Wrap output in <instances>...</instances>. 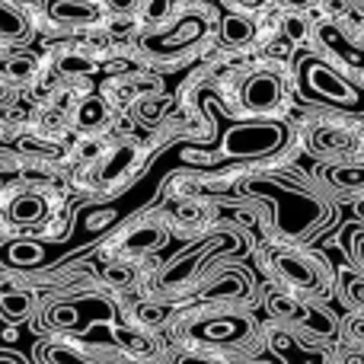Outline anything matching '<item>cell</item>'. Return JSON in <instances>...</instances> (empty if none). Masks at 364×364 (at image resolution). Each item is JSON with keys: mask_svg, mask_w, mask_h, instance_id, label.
<instances>
[{"mask_svg": "<svg viewBox=\"0 0 364 364\" xmlns=\"http://www.w3.org/2000/svg\"><path fill=\"white\" fill-rule=\"evenodd\" d=\"M32 70H36V61H32L29 55H19V58H13L10 64H6V74L10 77H16V80H26V77H32Z\"/></svg>", "mask_w": 364, "mask_h": 364, "instance_id": "obj_23", "label": "cell"}, {"mask_svg": "<svg viewBox=\"0 0 364 364\" xmlns=\"http://www.w3.org/2000/svg\"><path fill=\"white\" fill-rule=\"evenodd\" d=\"M272 269L284 284L304 294L326 297L333 288V275H329L326 262L320 256H307V252H275L272 256Z\"/></svg>", "mask_w": 364, "mask_h": 364, "instance_id": "obj_1", "label": "cell"}, {"mask_svg": "<svg viewBox=\"0 0 364 364\" xmlns=\"http://www.w3.org/2000/svg\"><path fill=\"white\" fill-rule=\"evenodd\" d=\"M297 4H301V0H297Z\"/></svg>", "mask_w": 364, "mask_h": 364, "instance_id": "obj_38", "label": "cell"}, {"mask_svg": "<svg viewBox=\"0 0 364 364\" xmlns=\"http://www.w3.org/2000/svg\"><path fill=\"white\" fill-rule=\"evenodd\" d=\"M119 342H122V346H128V348H132V352H138V355L151 352V342L138 339V336H134V333H125V329H122V333H119Z\"/></svg>", "mask_w": 364, "mask_h": 364, "instance_id": "obj_26", "label": "cell"}, {"mask_svg": "<svg viewBox=\"0 0 364 364\" xmlns=\"http://www.w3.org/2000/svg\"><path fill=\"white\" fill-rule=\"evenodd\" d=\"M329 179H336V186H361L364 170H333Z\"/></svg>", "mask_w": 364, "mask_h": 364, "instance_id": "obj_24", "label": "cell"}, {"mask_svg": "<svg viewBox=\"0 0 364 364\" xmlns=\"http://www.w3.org/2000/svg\"><path fill=\"white\" fill-rule=\"evenodd\" d=\"M51 19L58 23H93L100 13L93 4H83V0H51L48 4Z\"/></svg>", "mask_w": 364, "mask_h": 364, "instance_id": "obj_10", "label": "cell"}, {"mask_svg": "<svg viewBox=\"0 0 364 364\" xmlns=\"http://www.w3.org/2000/svg\"><path fill=\"white\" fill-rule=\"evenodd\" d=\"M0 36H4V38L26 36V19L19 16V13H13L6 4H0Z\"/></svg>", "mask_w": 364, "mask_h": 364, "instance_id": "obj_19", "label": "cell"}, {"mask_svg": "<svg viewBox=\"0 0 364 364\" xmlns=\"http://www.w3.org/2000/svg\"><path fill=\"white\" fill-rule=\"evenodd\" d=\"M192 336L205 342H240L243 336H250V320H243V316H218V320L195 323Z\"/></svg>", "mask_w": 364, "mask_h": 364, "instance_id": "obj_8", "label": "cell"}, {"mask_svg": "<svg viewBox=\"0 0 364 364\" xmlns=\"http://www.w3.org/2000/svg\"><path fill=\"white\" fill-rule=\"evenodd\" d=\"M58 68H61L64 74H87V70H93L96 64L90 61V58H83V55H64Z\"/></svg>", "mask_w": 364, "mask_h": 364, "instance_id": "obj_22", "label": "cell"}, {"mask_svg": "<svg viewBox=\"0 0 364 364\" xmlns=\"http://www.w3.org/2000/svg\"><path fill=\"white\" fill-rule=\"evenodd\" d=\"M48 361H55V364H83V358L70 355L68 348H48Z\"/></svg>", "mask_w": 364, "mask_h": 364, "instance_id": "obj_29", "label": "cell"}, {"mask_svg": "<svg viewBox=\"0 0 364 364\" xmlns=\"http://www.w3.org/2000/svg\"><path fill=\"white\" fill-rule=\"evenodd\" d=\"M282 102V83L272 74H256L243 87V106L250 112H269Z\"/></svg>", "mask_w": 364, "mask_h": 364, "instance_id": "obj_7", "label": "cell"}, {"mask_svg": "<svg viewBox=\"0 0 364 364\" xmlns=\"http://www.w3.org/2000/svg\"><path fill=\"white\" fill-rule=\"evenodd\" d=\"M83 307H87V301L83 304H61V307L51 310V323H55V326H64V329L80 326L83 323Z\"/></svg>", "mask_w": 364, "mask_h": 364, "instance_id": "obj_17", "label": "cell"}, {"mask_svg": "<svg viewBox=\"0 0 364 364\" xmlns=\"http://www.w3.org/2000/svg\"><path fill=\"white\" fill-rule=\"evenodd\" d=\"M132 160H134V151H132V147H119V151H115V157L109 160L106 170H102V179L112 182L115 176H122V173L132 166Z\"/></svg>", "mask_w": 364, "mask_h": 364, "instance_id": "obj_20", "label": "cell"}, {"mask_svg": "<svg viewBox=\"0 0 364 364\" xmlns=\"http://www.w3.org/2000/svg\"><path fill=\"white\" fill-rule=\"evenodd\" d=\"M115 6H128V4H134V0H112Z\"/></svg>", "mask_w": 364, "mask_h": 364, "instance_id": "obj_34", "label": "cell"}, {"mask_svg": "<svg viewBox=\"0 0 364 364\" xmlns=\"http://www.w3.org/2000/svg\"><path fill=\"white\" fill-rule=\"evenodd\" d=\"M358 214H361V218H364V201H358Z\"/></svg>", "mask_w": 364, "mask_h": 364, "instance_id": "obj_35", "label": "cell"}, {"mask_svg": "<svg viewBox=\"0 0 364 364\" xmlns=\"http://www.w3.org/2000/svg\"><path fill=\"white\" fill-rule=\"evenodd\" d=\"M166 314H170L166 307H151V304L138 307V316L147 323V326H157V323H164V320H166Z\"/></svg>", "mask_w": 364, "mask_h": 364, "instance_id": "obj_25", "label": "cell"}, {"mask_svg": "<svg viewBox=\"0 0 364 364\" xmlns=\"http://www.w3.org/2000/svg\"><path fill=\"white\" fill-rule=\"evenodd\" d=\"M106 278H109V282H115V284H125V282H132V272H128V269H109Z\"/></svg>", "mask_w": 364, "mask_h": 364, "instance_id": "obj_32", "label": "cell"}, {"mask_svg": "<svg viewBox=\"0 0 364 364\" xmlns=\"http://www.w3.org/2000/svg\"><path fill=\"white\" fill-rule=\"evenodd\" d=\"M112 220H115V211L87 214V218H83V227H87V230H96V227H106V224H112Z\"/></svg>", "mask_w": 364, "mask_h": 364, "instance_id": "obj_27", "label": "cell"}, {"mask_svg": "<svg viewBox=\"0 0 364 364\" xmlns=\"http://www.w3.org/2000/svg\"><path fill=\"white\" fill-rule=\"evenodd\" d=\"M339 294L352 310H364V275L361 272H346V275H342Z\"/></svg>", "mask_w": 364, "mask_h": 364, "instance_id": "obj_15", "label": "cell"}, {"mask_svg": "<svg viewBox=\"0 0 364 364\" xmlns=\"http://www.w3.org/2000/svg\"><path fill=\"white\" fill-rule=\"evenodd\" d=\"M0 364H13V361H10V358H4V361H0Z\"/></svg>", "mask_w": 364, "mask_h": 364, "instance_id": "obj_36", "label": "cell"}, {"mask_svg": "<svg viewBox=\"0 0 364 364\" xmlns=\"http://www.w3.org/2000/svg\"><path fill=\"white\" fill-rule=\"evenodd\" d=\"M201 36H205V16H195V13H188V16H182L170 32L147 36L144 38V48L151 51V55L170 58V55H176V51L188 48V45H195Z\"/></svg>", "mask_w": 364, "mask_h": 364, "instance_id": "obj_4", "label": "cell"}, {"mask_svg": "<svg viewBox=\"0 0 364 364\" xmlns=\"http://www.w3.org/2000/svg\"><path fill=\"white\" fill-rule=\"evenodd\" d=\"M269 342H272V352L284 364H326V355L316 352V348H304L291 329H275Z\"/></svg>", "mask_w": 364, "mask_h": 364, "instance_id": "obj_9", "label": "cell"}, {"mask_svg": "<svg viewBox=\"0 0 364 364\" xmlns=\"http://www.w3.org/2000/svg\"><path fill=\"white\" fill-rule=\"evenodd\" d=\"M310 151L329 160H342V154L358 151V134L346 125H314L310 128Z\"/></svg>", "mask_w": 364, "mask_h": 364, "instance_id": "obj_6", "label": "cell"}, {"mask_svg": "<svg viewBox=\"0 0 364 364\" xmlns=\"http://www.w3.org/2000/svg\"><path fill=\"white\" fill-rule=\"evenodd\" d=\"M237 6H243V10H259V6L265 4V0H233Z\"/></svg>", "mask_w": 364, "mask_h": 364, "instance_id": "obj_33", "label": "cell"}, {"mask_svg": "<svg viewBox=\"0 0 364 364\" xmlns=\"http://www.w3.org/2000/svg\"><path fill=\"white\" fill-rule=\"evenodd\" d=\"M102 119H106V106H102V100H87L80 106V115H77V122H80L83 128L100 125Z\"/></svg>", "mask_w": 364, "mask_h": 364, "instance_id": "obj_21", "label": "cell"}, {"mask_svg": "<svg viewBox=\"0 0 364 364\" xmlns=\"http://www.w3.org/2000/svg\"><path fill=\"white\" fill-rule=\"evenodd\" d=\"M243 291V284H237V278H227V282H220V288L208 291L211 297H220V294H240Z\"/></svg>", "mask_w": 364, "mask_h": 364, "instance_id": "obj_30", "label": "cell"}, {"mask_svg": "<svg viewBox=\"0 0 364 364\" xmlns=\"http://www.w3.org/2000/svg\"><path fill=\"white\" fill-rule=\"evenodd\" d=\"M339 333L355 352L364 355V310H352L346 320H339Z\"/></svg>", "mask_w": 364, "mask_h": 364, "instance_id": "obj_13", "label": "cell"}, {"mask_svg": "<svg viewBox=\"0 0 364 364\" xmlns=\"http://www.w3.org/2000/svg\"><path fill=\"white\" fill-rule=\"evenodd\" d=\"M0 310H4L6 320H23V316L29 314V297H26L23 291L4 288L0 291Z\"/></svg>", "mask_w": 364, "mask_h": 364, "instance_id": "obj_16", "label": "cell"}, {"mask_svg": "<svg viewBox=\"0 0 364 364\" xmlns=\"http://www.w3.org/2000/svg\"><path fill=\"white\" fill-rule=\"evenodd\" d=\"M304 80H307L310 90H314L316 96H323V100L342 102V106H348V109L358 106V93H355V90L348 87L339 74H336V70H329L326 64L307 61V64H304Z\"/></svg>", "mask_w": 364, "mask_h": 364, "instance_id": "obj_5", "label": "cell"}, {"mask_svg": "<svg viewBox=\"0 0 364 364\" xmlns=\"http://www.w3.org/2000/svg\"><path fill=\"white\" fill-rule=\"evenodd\" d=\"M164 243V233L157 230V227H144V230H134L132 237L125 240V250L138 252V250H154V246Z\"/></svg>", "mask_w": 364, "mask_h": 364, "instance_id": "obj_18", "label": "cell"}, {"mask_svg": "<svg viewBox=\"0 0 364 364\" xmlns=\"http://www.w3.org/2000/svg\"><path fill=\"white\" fill-rule=\"evenodd\" d=\"M269 310L272 316L284 320L291 329H301L307 336H329L339 333V320H336L333 310H326L323 304L314 301H301V297H291V294H272L269 297Z\"/></svg>", "mask_w": 364, "mask_h": 364, "instance_id": "obj_2", "label": "cell"}, {"mask_svg": "<svg viewBox=\"0 0 364 364\" xmlns=\"http://www.w3.org/2000/svg\"><path fill=\"white\" fill-rule=\"evenodd\" d=\"M10 218L16 224H36V220L45 218V201L38 195H19L10 208Z\"/></svg>", "mask_w": 364, "mask_h": 364, "instance_id": "obj_12", "label": "cell"}, {"mask_svg": "<svg viewBox=\"0 0 364 364\" xmlns=\"http://www.w3.org/2000/svg\"><path fill=\"white\" fill-rule=\"evenodd\" d=\"M164 106H166L164 100H147V102H141V115H144V119H157V115L164 112Z\"/></svg>", "mask_w": 364, "mask_h": 364, "instance_id": "obj_31", "label": "cell"}, {"mask_svg": "<svg viewBox=\"0 0 364 364\" xmlns=\"http://www.w3.org/2000/svg\"><path fill=\"white\" fill-rule=\"evenodd\" d=\"M186 364H195V361H186Z\"/></svg>", "mask_w": 364, "mask_h": 364, "instance_id": "obj_37", "label": "cell"}, {"mask_svg": "<svg viewBox=\"0 0 364 364\" xmlns=\"http://www.w3.org/2000/svg\"><path fill=\"white\" fill-rule=\"evenodd\" d=\"M252 23L246 16H224V23H220V36H224L227 45H243L252 38Z\"/></svg>", "mask_w": 364, "mask_h": 364, "instance_id": "obj_14", "label": "cell"}, {"mask_svg": "<svg viewBox=\"0 0 364 364\" xmlns=\"http://www.w3.org/2000/svg\"><path fill=\"white\" fill-rule=\"evenodd\" d=\"M284 141V132L278 125H240L227 134L224 154L227 157H262L278 151Z\"/></svg>", "mask_w": 364, "mask_h": 364, "instance_id": "obj_3", "label": "cell"}, {"mask_svg": "<svg viewBox=\"0 0 364 364\" xmlns=\"http://www.w3.org/2000/svg\"><path fill=\"white\" fill-rule=\"evenodd\" d=\"M0 256H4L6 265H16V269H32V265H42L45 262V246L16 240V243H6Z\"/></svg>", "mask_w": 364, "mask_h": 364, "instance_id": "obj_11", "label": "cell"}, {"mask_svg": "<svg viewBox=\"0 0 364 364\" xmlns=\"http://www.w3.org/2000/svg\"><path fill=\"white\" fill-rule=\"evenodd\" d=\"M352 262H355V269L364 275V230L355 233V240H352Z\"/></svg>", "mask_w": 364, "mask_h": 364, "instance_id": "obj_28", "label": "cell"}]
</instances>
